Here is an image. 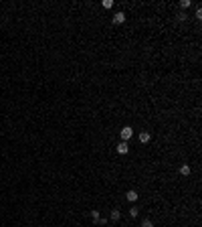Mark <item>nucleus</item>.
<instances>
[{
    "label": "nucleus",
    "instance_id": "1",
    "mask_svg": "<svg viewBox=\"0 0 202 227\" xmlns=\"http://www.w3.org/2000/svg\"><path fill=\"white\" fill-rule=\"evenodd\" d=\"M119 136H121V140L123 142H127V140L134 136V130H131L130 126H126V128H121V132H119Z\"/></svg>",
    "mask_w": 202,
    "mask_h": 227
},
{
    "label": "nucleus",
    "instance_id": "2",
    "mask_svg": "<svg viewBox=\"0 0 202 227\" xmlns=\"http://www.w3.org/2000/svg\"><path fill=\"white\" fill-rule=\"evenodd\" d=\"M115 150H117V154H127V152H130V144H127V142H119Z\"/></svg>",
    "mask_w": 202,
    "mask_h": 227
},
{
    "label": "nucleus",
    "instance_id": "3",
    "mask_svg": "<svg viewBox=\"0 0 202 227\" xmlns=\"http://www.w3.org/2000/svg\"><path fill=\"white\" fill-rule=\"evenodd\" d=\"M113 23L115 24H123L126 23V12H115L113 14Z\"/></svg>",
    "mask_w": 202,
    "mask_h": 227
},
{
    "label": "nucleus",
    "instance_id": "4",
    "mask_svg": "<svg viewBox=\"0 0 202 227\" xmlns=\"http://www.w3.org/2000/svg\"><path fill=\"white\" fill-rule=\"evenodd\" d=\"M126 199L131 201V203H135V201H137V191H134V189L127 191V193H126Z\"/></svg>",
    "mask_w": 202,
    "mask_h": 227
},
{
    "label": "nucleus",
    "instance_id": "5",
    "mask_svg": "<svg viewBox=\"0 0 202 227\" xmlns=\"http://www.w3.org/2000/svg\"><path fill=\"white\" fill-rule=\"evenodd\" d=\"M150 138H152V136H150V132H145V130L140 132V142H141V144H148Z\"/></svg>",
    "mask_w": 202,
    "mask_h": 227
},
{
    "label": "nucleus",
    "instance_id": "6",
    "mask_svg": "<svg viewBox=\"0 0 202 227\" xmlns=\"http://www.w3.org/2000/svg\"><path fill=\"white\" fill-rule=\"evenodd\" d=\"M180 174H182V177H188V174H190V164H182L180 166Z\"/></svg>",
    "mask_w": 202,
    "mask_h": 227
},
{
    "label": "nucleus",
    "instance_id": "7",
    "mask_svg": "<svg viewBox=\"0 0 202 227\" xmlns=\"http://www.w3.org/2000/svg\"><path fill=\"white\" fill-rule=\"evenodd\" d=\"M111 221H117L119 219V217H121V213H119V209H113V211H111Z\"/></svg>",
    "mask_w": 202,
    "mask_h": 227
},
{
    "label": "nucleus",
    "instance_id": "8",
    "mask_svg": "<svg viewBox=\"0 0 202 227\" xmlns=\"http://www.w3.org/2000/svg\"><path fill=\"white\" fill-rule=\"evenodd\" d=\"M91 219H93V221H95V223H97V221H99V219H101V215H99V211H91Z\"/></svg>",
    "mask_w": 202,
    "mask_h": 227
},
{
    "label": "nucleus",
    "instance_id": "9",
    "mask_svg": "<svg viewBox=\"0 0 202 227\" xmlns=\"http://www.w3.org/2000/svg\"><path fill=\"white\" fill-rule=\"evenodd\" d=\"M141 227H154L152 219H144V221H141Z\"/></svg>",
    "mask_w": 202,
    "mask_h": 227
},
{
    "label": "nucleus",
    "instance_id": "10",
    "mask_svg": "<svg viewBox=\"0 0 202 227\" xmlns=\"http://www.w3.org/2000/svg\"><path fill=\"white\" fill-rule=\"evenodd\" d=\"M103 8H111V6H113V0H103Z\"/></svg>",
    "mask_w": 202,
    "mask_h": 227
},
{
    "label": "nucleus",
    "instance_id": "11",
    "mask_svg": "<svg viewBox=\"0 0 202 227\" xmlns=\"http://www.w3.org/2000/svg\"><path fill=\"white\" fill-rule=\"evenodd\" d=\"M190 0H182V2H180V8H190Z\"/></svg>",
    "mask_w": 202,
    "mask_h": 227
},
{
    "label": "nucleus",
    "instance_id": "12",
    "mask_svg": "<svg viewBox=\"0 0 202 227\" xmlns=\"http://www.w3.org/2000/svg\"><path fill=\"white\" fill-rule=\"evenodd\" d=\"M137 213H140V209H137V207H131L130 209V215L131 217H137Z\"/></svg>",
    "mask_w": 202,
    "mask_h": 227
}]
</instances>
